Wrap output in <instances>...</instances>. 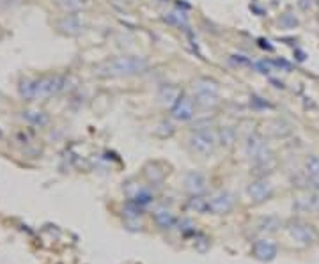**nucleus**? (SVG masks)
Segmentation results:
<instances>
[{"mask_svg": "<svg viewBox=\"0 0 319 264\" xmlns=\"http://www.w3.org/2000/svg\"><path fill=\"white\" fill-rule=\"evenodd\" d=\"M236 206V195L231 192H216L211 197H207V213L213 215H227Z\"/></svg>", "mask_w": 319, "mask_h": 264, "instance_id": "39448f33", "label": "nucleus"}, {"mask_svg": "<svg viewBox=\"0 0 319 264\" xmlns=\"http://www.w3.org/2000/svg\"><path fill=\"white\" fill-rule=\"evenodd\" d=\"M254 66H255V69H257L259 73H263V75H268V73L275 71V67H277L273 61H266V59H264V61H257Z\"/></svg>", "mask_w": 319, "mask_h": 264, "instance_id": "412c9836", "label": "nucleus"}, {"mask_svg": "<svg viewBox=\"0 0 319 264\" xmlns=\"http://www.w3.org/2000/svg\"><path fill=\"white\" fill-rule=\"evenodd\" d=\"M278 227H280V220L275 217H268L266 220H263L259 231H261V233H275Z\"/></svg>", "mask_w": 319, "mask_h": 264, "instance_id": "aec40b11", "label": "nucleus"}, {"mask_svg": "<svg viewBox=\"0 0 319 264\" xmlns=\"http://www.w3.org/2000/svg\"><path fill=\"white\" fill-rule=\"evenodd\" d=\"M277 252H278L277 245L273 243L271 239H259L252 247L254 257L259 261H263V263L275 259V257H277Z\"/></svg>", "mask_w": 319, "mask_h": 264, "instance_id": "9d476101", "label": "nucleus"}, {"mask_svg": "<svg viewBox=\"0 0 319 264\" xmlns=\"http://www.w3.org/2000/svg\"><path fill=\"white\" fill-rule=\"evenodd\" d=\"M193 93H195V105L201 109H215L218 105V93L220 85L216 80L207 77L197 78L193 82Z\"/></svg>", "mask_w": 319, "mask_h": 264, "instance_id": "7ed1b4c3", "label": "nucleus"}, {"mask_svg": "<svg viewBox=\"0 0 319 264\" xmlns=\"http://www.w3.org/2000/svg\"><path fill=\"white\" fill-rule=\"evenodd\" d=\"M61 27L67 34H78V32L82 31V23H80V20L75 18V16H69V18H66L64 21H61Z\"/></svg>", "mask_w": 319, "mask_h": 264, "instance_id": "6ab92c4d", "label": "nucleus"}, {"mask_svg": "<svg viewBox=\"0 0 319 264\" xmlns=\"http://www.w3.org/2000/svg\"><path fill=\"white\" fill-rule=\"evenodd\" d=\"M183 96V93L179 91V87H175V85H169V83H165L161 85L158 91V99L160 103L163 105V107H169L172 109L175 103H177V99Z\"/></svg>", "mask_w": 319, "mask_h": 264, "instance_id": "f8f14e48", "label": "nucleus"}, {"mask_svg": "<svg viewBox=\"0 0 319 264\" xmlns=\"http://www.w3.org/2000/svg\"><path fill=\"white\" fill-rule=\"evenodd\" d=\"M20 93H21V96H23L25 99L37 98L36 82H32V80H23V82H21V87H20Z\"/></svg>", "mask_w": 319, "mask_h": 264, "instance_id": "a211bd4d", "label": "nucleus"}, {"mask_svg": "<svg viewBox=\"0 0 319 264\" xmlns=\"http://www.w3.org/2000/svg\"><path fill=\"white\" fill-rule=\"evenodd\" d=\"M286 18H287V15H284V18L280 20V25L286 23ZM294 25H298V20H296V18H291V20L287 21V27H294Z\"/></svg>", "mask_w": 319, "mask_h": 264, "instance_id": "a878e982", "label": "nucleus"}, {"mask_svg": "<svg viewBox=\"0 0 319 264\" xmlns=\"http://www.w3.org/2000/svg\"><path fill=\"white\" fill-rule=\"evenodd\" d=\"M287 231L296 241H300V243L303 245L314 243L316 239H318V233L314 231V227L305 222H293L287 227Z\"/></svg>", "mask_w": 319, "mask_h": 264, "instance_id": "0eeeda50", "label": "nucleus"}, {"mask_svg": "<svg viewBox=\"0 0 319 264\" xmlns=\"http://www.w3.org/2000/svg\"><path fill=\"white\" fill-rule=\"evenodd\" d=\"M231 61L234 64H238V66H247V64H250V61H248L245 55H232Z\"/></svg>", "mask_w": 319, "mask_h": 264, "instance_id": "393cba45", "label": "nucleus"}, {"mask_svg": "<svg viewBox=\"0 0 319 264\" xmlns=\"http://www.w3.org/2000/svg\"><path fill=\"white\" fill-rule=\"evenodd\" d=\"M305 172H307V181H309V186L319 192V158L318 156H309L305 160Z\"/></svg>", "mask_w": 319, "mask_h": 264, "instance_id": "ddd939ff", "label": "nucleus"}, {"mask_svg": "<svg viewBox=\"0 0 319 264\" xmlns=\"http://www.w3.org/2000/svg\"><path fill=\"white\" fill-rule=\"evenodd\" d=\"M149 69V61L139 55H121V57H112L98 64L94 71L98 77L105 78H123V77H135L142 75Z\"/></svg>", "mask_w": 319, "mask_h": 264, "instance_id": "f257e3e1", "label": "nucleus"}, {"mask_svg": "<svg viewBox=\"0 0 319 264\" xmlns=\"http://www.w3.org/2000/svg\"><path fill=\"white\" fill-rule=\"evenodd\" d=\"M195 99L190 98V96H181L177 99V103L170 109V115H172V119L179 121V123H186V121H191L193 119V115H195Z\"/></svg>", "mask_w": 319, "mask_h": 264, "instance_id": "423d86ee", "label": "nucleus"}, {"mask_svg": "<svg viewBox=\"0 0 319 264\" xmlns=\"http://www.w3.org/2000/svg\"><path fill=\"white\" fill-rule=\"evenodd\" d=\"M185 188L190 195H204L207 188V179L204 174L197 171L188 172L185 176Z\"/></svg>", "mask_w": 319, "mask_h": 264, "instance_id": "1a4fd4ad", "label": "nucleus"}, {"mask_svg": "<svg viewBox=\"0 0 319 264\" xmlns=\"http://www.w3.org/2000/svg\"><path fill=\"white\" fill-rule=\"evenodd\" d=\"M188 207L195 213H207V197L204 195H191L188 201Z\"/></svg>", "mask_w": 319, "mask_h": 264, "instance_id": "f3484780", "label": "nucleus"}, {"mask_svg": "<svg viewBox=\"0 0 319 264\" xmlns=\"http://www.w3.org/2000/svg\"><path fill=\"white\" fill-rule=\"evenodd\" d=\"M234 130H231V128H223V131H220V135H218V140H222V144L225 145H232V142H234Z\"/></svg>", "mask_w": 319, "mask_h": 264, "instance_id": "5701e85b", "label": "nucleus"}, {"mask_svg": "<svg viewBox=\"0 0 319 264\" xmlns=\"http://www.w3.org/2000/svg\"><path fill=\"white\" fill-rule=\"evenodd\" d=\"M247 155L250 156V160L254 161L255 169L259 171H271L275 167V156L270 151V147L266 145L259 135H252L247 142Z\"/></svg>", "mask_w": 319, "mask_h": 264, "instance_id": "f03ea898", "label": "nucleus"}, {"mask_svg": "<svg viewBox=\"0 0 319 264\" xmlns=\"http://www.w3.org/2000/svg\"><path fill=\"white\" fill-rule=\"evenodd\" d=\"M248 197L252 199V202L255 204H261V202L268 201V199L273 195V186L266 179H257L248 185Z\"/></svg>", "mask_w": 319, "mask_h": 264, "instance_id": "6e6552de", "label": "nucleus"}, {"mask_svg": "<svg viewBox=\"0 0 319 264\" xmlns=\"http://www.w3.org/2000/svg\"><path fill=\"white\" fill-rule=\"evenodd\" d=\"M37 96H50V94L59 93L64 87V80L61 77H47L36 82Z\"/></svg>", "mask_w": 319, "mask_h": 264, "instance_id": "9b49d317", "label": "nucleus"}, {"mask_svg": "<svg viewBox=\"0 0 319 264\" xmlns=\"http://www.w3.org/2000/svg\"><path fill=\"white\" fill-rule=\"evenodd\" d=\"M27 119L32 121L34 124H45L48 121L45 112H27Z\"/></svg>", "mask_w": 319, "mask_h": 264, "instance_id": "b1692460", "label": "nucleus"}, {"mask_svg": "<svg viewBox=\"0 0 319 264\" xmlns=\"http://www.w3.org/2000/svg\"><path fill=\"white\" fill-rule=\"evenodd\" d=\"M153 218H155L156 225H158L160 229H170L175 225V217L174 213L170 211V209H167V207H158V209H155V213H153Z\"/></svg>", "mask_w": 319, "mask_h": 264, "instance_id": "4468645a", "label": "nucleus"}, {"mask_svg": "<svg viewBox=\"0 0 319 264\" xmlns=\"http://www.w3.org/2000/svg\"><path fill=\"white\" fill-rule=\"evenodd\" d=\"M59 4L66 11H78L85 4V0H59Z\"/></svg>", "mask_w": 319, "mask_h": 264, "instance_id": "4be33fe9", "label": "nucleus"}, {"mask_svg": "<svg viewBox=\"0 0 319 264\" xmlns=\"http://www.w3.org/2000/svg\"><path fill=\"white\" fill-rule=\"evenodd\" d=\"M165 21L170 23V25L177 27V29H186V27H188V16H186L183 11H177V9L167 13V15H165Z\"/></svg>", "mask_w": 319, "mask_h": 264, "instance_id": "dca6fc26", "label": "nucleus"}, {"mask_svg": "<svg viewBox=\"0 0 319 264\" xmlns=\"http://www.w3.org/2000/svg\"><path fill=\"white\" fill-rule=\"evenodd\" d=\"M190 149L199 156H209L215 153L216 142H218V133L209 128H193L190 139Z\"/></svg>", "mask_w": 319, "mask_h": 264, "instance_id": "20e7f679", "label": "nucleus"}, {"mask_svg": "<svg viewBox=\"0 0 319 264\" xmlns=\"http://www.w3.org/2000/svg\"><path fill=\"white\" fill-rule=\"evenodd\" d=\"M294 207H296L298 211H305V213L307 211L309 213L319 211V192L309 193V195H305V197L296 199Z\"/></svg>", "mask_w": 319, "mask_h": 264, "instance_id": "2eb2a0df", "label": "nucleus"}]
</instances>
